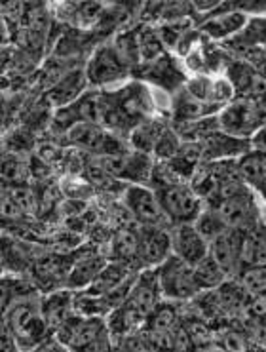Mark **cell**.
Masks as SVG:
<instances>
[{
    "label": "cell",
    "instance_id": "32",
    "mask_svg": "<svg viewBox=\"0 0 266 352\" xmlns=\"http://www.w3.org/2000/svg\"><path fill=\"white\" fill-rule=\"evenodd\" d=\"M253 147L258 151H265L266 153V126H263L261 130L255 133V140H253Z\"/></svg>",
    "mask_w": 266,
    "mask_h": 352
},
{
    "label": "cell",
    "instance_id": "9",
    "mask_svg": "<svg viewBox=\"0 0 266 352\" xmlns=\"http://www.w3.org/2000/svg\"><path fill=\"white\" fill-rule=\"evenodd\" d=\"M128 63L118 54L116 46H101L88 63L86 76L89 84L105 86V84L124 78L128 74Z\"/></svg>",
    "mask_w": 266,
    "mask_h": 352
},
{
    "label": "cell",
    "instance_id": "21",
    "mask_svg": "<svg viewBox=\"0 0 266 352\" xmlns=\"http://www.w3.org/2000/svg\"><path fill=\"white\" fill-rule=\"evenodd\" d=\"M84 78H88L86 73L82 71H74V73H69L61 76L48 94L49 103H54L57 107L69 105L71 101L82 96V88H84Z\"/></svg>",
    "mask_w": 266,
    "mask_h": 352
},
{
    "label": "cell",
    "instance_id": "22",
    "mask_svg": "<svg viewBox=\"0 0 266 352\" xmlns=\"http://www.w3.org/2000/svg\"><path fill=\"white\" fill-rule=\"evenodd\" d=\"M107 261L99 255H86L74 263L73 269L67 276V286L71 289L76 287H88L99 276V272L105 269Z\"/></svg>",
    "mask_w": 266,
    "mask_h": 352
},
{
    "label": "cell",
    "instance_id": "7",
    "mask_svg": "<svg viewBox=\"0 0 266 352\" xmlns=\"http://www.w3.org/2000/svg\"><path fill=\"white\" fill-rule=\"evenodd\" d=\"M103 115H105V94L101 91H86L71 101L69 105L61 107L56 113L57 128L69 130L71 126L78 122H91L103 126Z\"/></svg>",
    "mask_w": 266,
    "mask_h": 352
},
{
    "label": "cell",
    "instance_id": "20",
    "mask_svg": "<svg viewBox=\"0 0 266 352\" xmlns=\"http://www.w3.org/2000/svg\"><path fill=\"white\" fill-rule=\"evenodd\" d=\"M238 173L245 183H250L257 190H265L266 187V153L265 151H247L238 162Z\"/></svg>",
    "mask_w": 266,
    "mask_h": 352
},
{
    "label": "cell",
    "instance_id": "25",
    "mask_svg": "<svg viewBox=\"0 0 266 352\" xmlns=\"http://www.w3.org/2000/svg\"><path fill=\"white\" fill-rule=\"evenodd\" d=\"M139 36V48H141V59L145 61H154V59L162 58L164 48H162L160 34L154 33L151 29H145L137 34Z\"/></svg>",
    "mask_w": 266,
    "mask_h": 352
},
{
    "label": "cell",
    "instance_id": "14",
    "mask_svg": "<svg viewBox=\"0 0 266 352\" xmlns=\"http://www.w3.org/2000/svg\"><path fill=\"white\" fill-rule=\"evenodd\" d=\"M173 254L171 232L158 227H143L139 234V259L146 265H160Z\"/></svg>",
    "mask_w": 266,
    "mask_h": 352
},
{
    "label": "cell",
    "instance_id": "17",
    "mask_svg": "<svg viewBox=\"0 0 266 352\" xmlns=\"http://www.w3.org/2000/svg\"><path fill=\"white\" fill-rule=\"evenodd\" d=\"M247 25V16L243 12H238V10H228V12H223L221 16L210 17L206 23L202 25V31L206 34H210L211 38H228L232 34L240 33L245 29Z\"/></svg>",
    "mask_w": 266,
    "mask_h": 352
},
{
    "label": "cell",
    "instance_id": "3",
    "mask_svg": "<svg viewBox=\"0 0 266 352\" xmlns=\"http://www.w3.org/2000/svg\"><path fill=\"white\" fill-rule=\"evenodd\" d=\"M219 130L240 140L255 135L263 126H266L265 107L257 105L251 99H238L223 109L217 116Z\"/></svg>",
    "mask_w": 266,
    "mask_h": 352
},
{
    "label": "cell",
    "instance_id": "6",
    "mask_svg": "<svg viewBox=\"0 0 266 352\" xmlns=\"http://www.w3.org/2000/svg\"><path fill=\"white\" fill-rule=\"evenodd\" d=\"M65 138L74 147L99 156L113 155V153H118L122 148H126L122 145V141L116 140L113 133L109 131V128L101 126V124H74V126H71L69 130L65 131Z\"/></svg>",
    "mask_w": 266,
    "mask_h": 352
},
{
    "label": "cell",
    "instance_id": "2",
    "mask_svg": "<svg viewBox=\"0 0 266 352\" xmlns=\"http://www.w3.org/2000/svg\"><path fill=\"white\" fill-rule=\"evenodd\" d=\"M154 190L166 219H170L173 225L194 223L202 213V197L194 190V187L171 181L166 185H158Z\"/></svg>",
    "mask_w": 266,
    "mask_h": 352
},
{
    "label": "cell",
    "instance_id": "31",
    "mask_svg": "<svg viewBox=\"0 0 266 352\" xmlns=\"http://www.w3.org/2000/svg\"><path fill=\"white\" fill-rule=\"evenodd\" d=\"M188 2H190L194 8L198 10V12L210 14V12H213V10L221 8L226 0H188Z\"/></svg>",
    "mask_w": 266,
    "mask_h": 352
},
{
    "label": "cell",
    "instance_id": "11",
    "mask_svg": "<svg viewBox=\"0 0 266 352\" xmlns=\"http://www.w3.org/2000/svg\"><path fill=\"white\" fill-rule=\"evenodd\" d=\"M126 206L131 212V215L137 219L143 227H158L162 219L166 217L162 212L160 202L156 197V190L143 185H129L124 195Z\"/></svg>",
    "mask_w": 266,
    "mask_h": 352
},
{
    "label": "cell",
    "instance_id": "30",
    "mask_svg": "<svg viewBox=\"0 0 266 352\" xmlns=\"http://www.w3.org/2000/svg\"><path fill=\"white\" fill-rule=\"evenodd\" d=\"M230 10L238 12H266V0H228Z\"/></svg>",
    "mask_w": 266,
    "mask_h": 352
},
{
    "label": "cell",
    "instance_id": "12",
    "mask_svg": "<svg viewBox=\"0 0 266 352\" xmlns=\"http://www.w3.org/2000/svg\"><path fill=\"white\" fill-rule=\"evenodd\" d=\"M242 230L226 229L210 240V255L225 270L226 276H234L243 261V238Z\"/></svg>",
    "mask_w": 266,
    "mask_h": 352
},
{
    "label": "cell",
    "instance_id": "27",
    "mask_svg": "<svg viewBox=\"0 0 266 352\" xmlns=\"http://www.w3.org/2000/svg\"><path fill=\"white\" fill-rule=\"evenodd\" d=\"M179 148H181V143H179L177 133H173L171 130H166L160 141H158L156 148H154V153H156L158 158H173L179 153Z\"/></svg>",
    "mask_w": 266,
    "mask_h": 352
},
{
    "label": "cell",
    "instance_id": "19",
    "mask_svg": "<svg viewBox=\"0 0 266 352\" xmlns=\"http://www.w3.org/2000/svg\"><path fill=\"white\" fill-rule=\"evenodd\" d=\"M250 148L245 145V140L228 135L223 131V135L219 133H210L202 138V156L208 155L211 158H225V156L245 155Z\"/></svg>",
    "mask_w": 266,
    "mask_h": 352
},
{
    "label": "cell",
    "instance_id": "33",
    "mask_svg": "<svg viewBox=\"0 0 266 352\" xmlns=\"http://www.w3.org/2000/svg\"><path fill=\"white\" fill-rule=\"evenodd\" d=\"M263 197H265V200H266V187H265V190H263Z\"/></svg>",
    "mask_w": 266,
    "mask_h": 352
},
{
    "label": "cell",
    "instance_id": "18",
    "mask_svg": "<svg viewBox=\"0 0 266 352\" xmlns=\"http://www.w3.org/2000/svg\"><path fill=\"white\" fill-rule=\"evenodd\" d=\"M168 130L162 120L158 118H151V116H146L145 120H141V122L133 128V130L129 131V141H131V147L137 148L141 153H154V148L158 145V141L164 135V131Z\"/></svg>",
    "mask_w": 266,
    "mask_h": 352
},
{
    "label": "cell",
    "instance_id": "23",
    "mask_svg": "<svg viewBox=\"0 0 266 352\" xmlns=\"http://www.w3.org/2000/svg\"><path fill=\"white\" fill-rule=\"evenodd\" d=\"M194 276H196L200 289H215V287L223 286V282L228 278L225 270L219 267V263L210 254L206 255L202 261L194 265Z\"/></svg>",
    "mask_w": 266,
    "mask_h": 352
},
{
    "label": "cell",
    "instance_id": "10",
    "mask_svg": "<svg viewBox=\"0 0 266 352\" xmlns=\"http://www.w3.org/2000/svg\"><path fill=\"white\" fill-rule=\"evenodd\" d=\"M171 246L173 254L190 263L192 267L210 254V240L196 227V223L175 225V229L171 230Z\"/></svg>",
    "mask_w": 266,
    "mask_h": 352
},
{
    "label": "cell",
    "instance_id": "28",
    "mask_svg": "<svg viewBox=\"0 0 266 352\" xmlns=\"http://www.w3.org/2000/svg\"><path fill=\"white\" fill-rule=\"evenodd\" d=\"M247 314L261 326H266V294L253 295L251 303L247 305Z\"/></svg>",
    "mask_w": 266,
    "mask_h": 352
},
{
    "label": "cell",
    "instance_id": "8",
    "mask_svg": "<svg viewBox=\"0 0 266 352\" xmlns=\"http://www.w3.org/2000/svg\"><path fill=\"white\" fill-rule=\"evenodd\" d=\"M57 331V341L69 349H88L107 333V324L101 316H71Z\"/></svg>",
    "mask_w": 266,
    "mask_h": 352
},
{
    "label": "cell",
    "instance_id": "5",
    "mask_svg": "<svg viewBox=\"0 0 266 352\" xmlns=\"http://www.w3.org/2000/svg\"><path fill=\"white\" fill-rule=\"evenodd\" d=\"M99 162L113 177L129 181V183H135V185H143L146 181H151V175H153L154 170L148 155L141 153L137 148L135 151L122 148V151L113 153V155L101 156Z\"/></svg>",
    "mask_w": 266,
    "mask_h": 352
},
{
    "label": "cell",
    "instance_id": "24",
    "mask_svg": "<svg viewBox=\"0 0 266 352\" xmlns=\"http://www.w3.org/2000/svg\"><path fill=\"white\" fill-rule=\"evenodd\" d=\"M240 284L250 297L266 294V265H253L247 270H243Z\"/></svg>",
    "mask_w": 266,
    "mask_h": 352
},
{
    "label": "cell",
    "instance_id": "15",
    "mask_svg": "<svg viewBox=\"0 0 266 352\" xmlns=\"http://www.w3.org/2000/svg\"><path fill=\"white\" fill-rule=\"evenodd\" d=\"M42 314L49 329H57L63 322L71 318L74 311V299L71 292H56L46 295L41 301Z\"/></svg>",
    "mask_w": 266,
    "mask_h": 352
},
{
    "label": "cell",
    "instance_id": "16",
    "mask_svg": "<svg viewBox=\"0 0 266 352\" xmlns=\"http://www.w3.org/2000/svg\"><path fill=\"white\" fill-rule=\"evenodd\" d=\"M133 276H129V267L124 261H114L107 263L105 269L99 272L97 276L88 287H86V294L89 295H107L124 286L128 280Z\"/></svg>",
    "mask_w": 266,
    "mask_h": 352
},
{
    "label": "cell",
    "instance_id": "4",
    "mask_svg": "<svg viewBox=\"0 0 266 352\" xmlns=\"http://www.w3.org/2000/svg\"><path fill=\"white\" fill-rule=\"evenodd\" d=\"M156 270H158L162 295H166L168 299L183 301L202 292L194 276V267L185 259H181L179 255L171 254L166 261H162L156 267Z\"/></svg>",
    "mask_w": 266,
    "mask_h": 352
},
{
    "label": "cell",
    "instance_id": "29",
    "mask_svg": "<svg viewBox=\"0 0 266 352\" xmlns=\"http://www.w3.org/2000/svg\"><path fill=\"white\" fill-rule=\"evenodd\" d=\"M243 31L247 33V38H251V42L266 46V19H253L245 25Z\"/></svg>",
    "mask_w": 266,
    "mask_h": 352
},
{
    "label": "cell",
    "instance_id": "13",
    "mask_svg": "<svg viewBox=\"0 0 266 352\" xmlns=\"http://www.w3.org/2000/svg\"><path fill=\"white\" fill-rule=\"evenodd\" d=\"M160 280H158V270H145L141 276L135 278L133 286L129 289L128 299L126 303L135 309V311L143 316V318H148L156 307H158V299H160Z\"/></svg>",
    "mask_w": 266,
    "mask_h": 352
},
{
    "label": "cell",
    "instance_id": "26",
    "mask_svg": "<svg viewBox=\"0 0 266 352\" xmlns=\"http://www.w3.org/2000/svg\"><path fill=\"white\" fill-rule=\"evenodd\" d=\"M113 255L116 257V261L128 263L129 259H133L135 255H139V236L131 234V232H124L120 236H116Z\"/></svg>",
    "mask_w": 266,
    "mask_h": 352
},
{
    "label": "cell",
    "instance_id": "1",
    "mask_svg": "<svg viewBox=\"0 0 266 352\" xmlns=\"http://www.w3.org/2000/svg\"><path fill=\"white\" fill-rule=\"evenodd\" d=\"M4 324L10 328L12 336L16 337L17 346L21 349L36 346L49 329L42 314V307L31 299H17L16 305L8 309Z\"/></svg>",
    "mask_w": 266,
    "mask_h": 352
}]
</instances>
